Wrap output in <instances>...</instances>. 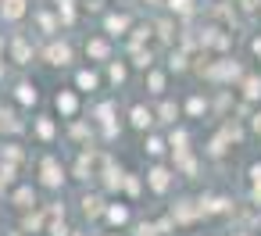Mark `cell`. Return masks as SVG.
Listing matches in <instances>:
<instances>
[{
	"label": "cell",
	"mask_w": 261,
	"mask_h": 236,
	"mask_svg": "<svg viewBox=\"0 0 261 236\" xmlns=\"http://www.w3.org/2000/svg\"><path fill=\"white\" fill-rule=\"evenodd\" d=\"M93 122H97V125H108V122H118V118H115V100H100V104L93 108Z\"/></svg>",
	"instance_id": "obj_28"
},
{
	"label": "cell",
	"mask_w": 261,
	"mask_h": 236,
	"mask_svg": "<svg viewBox=\"0 0 261 236\" xmlns=\"http://www.w3.org/2000/svg\"><path fill=\"white\" fill-rule=\"evenodd\" d=\"M236 90H240V97L247 104H261V75L257 72H243V79L236 83Z\"/></svg>",
	"instance_id": "obj_13"
},
{
	"label": "cell",
	"mask_w": 261,
	"mask_h": 236,
	"mask_svg": "<svg viewBox=\"0 0 261 236\" xmlns=\"http://www.w3.org/2000/svg\"><path fill=\"white\" fill-rule=\"evenodd\" d=\"M97 86H100V75L93 72V68H79L75 72V93H97Z\"/></svg>",
	"instance_id": "obj_20"
},
{
	"label": "cell",
	"mask_w": 261,
	"mask_h": 236,
	"mask_svg": "<svg viewBox=\"0 0 261 236\" xmlns=\"http://www.w3.org/2000/svg\"><path fill=\"white\" fill-rule=\"evenodd\" d=\"M104 236H125V232H118V229H111V232H104Z\"/></svg>",
	"instance_id": "obj_47"
},
{
	"label": "cell",
	"mask_w": 261,
	"mask_h": 236,
	"mask_svg": "<svg viewBox=\"0 0 261 236\" xmlns=\"http://www.w3.org/2000/svg\"><path fill=\"white\" fill-rule=\"evenodd\" d=\"M129 125L140 129V133H150V129H154V108H147V104H133V108H129Z\"/></svg>",
	"instance_id": "obj_16"
},
{
	"label": "cell",
	"mask_w": 261,
	"mask_h": 236,
	"mask_svg": "<svg viewBox=\"0 0 261 236\" xmlns=\"http://www.w3.org/2000/svg\"><path fill=\"white\" fill-rule=\"evenodd\" d=\"M143 186H147L150 193L165 197V193L175 186V168H168L165 161H154V165L147 168V175H143Z\"/></svg>",
	"instance_id": "obj_3"
},
{
	"label": "cell",
	"mask_w": 261,
	"mask_h": 236,
	"mask_svg": "<svg viewBox=\"0 0 261 236\" xmlns=\"http://www.w3.org/2000/svg\"><path fill=\"white\" fill-rule=\"evenodd\" d=\"M93 158H97V154H93V147H90V150H83V154H79V161L72 165V179H79V182H90V179L97 175V168H93Z\"/></svg>",
	"instance_id": "obj_17"
},
{
	"label": "cell",
	"mask_w": 261,
	"mask_h": 236,
	"mask_svg": "<svg viewBox=\"0 0 261 236\" xmlns=\"http://www.w3.org/2000/svg\"><path fill=\"white\" fill-rule=\"evenodd\" d=\"M8 58L15 61V65H33V58H36V47H33V40L29 36H22V33H15L11 40H8Z\"/></svg>",
	"instance_id": "obj_4"
},
{
	"label": "cell",
	"mask_w": 261,
	"mask_h": 236,
	"mask_svg": "<svg viewBox=\"0 0 261 236\" xmlns=\"http://www.w3.org/2000/svg\"><path fill=\"white\" fill-rule=\"evenodd\" d=\"M190 68V54L186 50H172L168 54V72H186Z\"/></svg>",
	"instance_id": "obj_36"
},
{
	"label": "cell",
	"mask_w": 261,
	"mask_h": 236,
	"mask_svg": "<svg viewBox=\"0 0 261 236\" xmlns=\"http://www.w3.org/2000/svg\"><path fill=\"white\" fill-rule=\"evenodd\" d=\"M240 4V11L243 15H254V11H261V0H236Z\"/></svg>",
	"instance_id": "obj_41"
},
{
	"label": "cell",
	"mask_w": 261,
	"mask_h": 236,
	"mask_svg": "<svg viewBox=\"0 0 261 236\" xmlns=\"http://www.w3.org/2000/svg\"><path fill=\"white\" fill-rule=\"evenodd\" d=\"M250 50H254V58H261V36H254V40H250Z\"/></svg>",
	"instance_id": "obj_43"
},
{
	"label": "cell",
	"mask_w": 261,
	"mask_h": 236,
	"mask_svg": "<svg viewBox=\"0 0 261 236\" xmlns=\"http://www.w3.org/2000/svg\"><path fill=\"white\" fill-rule=\"evenodd\" d=\"M108 79H111V86H125V79H129V65L125 61H108Z\"/></svg>",
	"instance_id": "obj_27"
},
{
	"label": "cell",
	"mask_w": 261,
	"mask_h": 236,
	"mask_svg": "<svg viewBox=\"0 0 261 236\" xmlns=\"http://www.w3.org/2000/svg\"><path fill=\"white\" fill-rule=\"evenodd\" d=\"M100 161H104V168H100V175H104V179H100L104 193H118V190H122V179H125V172H122V168H118V165H115L108 154H104Z\"/></svg>",
	"instance_id": "obj_10"
},
{
	"label": "cell",
	"mask_w": 261,
	"mask_h": 236,
	"mask_svg": "<svg viewBox=\"0 0 261 236\" xmlns=\"http://www.w3.org/2000/svg\"><path fill=\"white\" fill-rule=\"evenodd\" d=\"M207 108H211V104H207V97H200V93H193V97L182 104L186 118H204V115H207Z\"/></svg>",
	"instance_id": "obj_26"
},
{
	"label": "cell",
	"mask_w": 261,
	"mask_h": 236,
	"mask_svg": "<svg viewBox=\"0 0 261 236\" xmlns=\"http://www.w3.org/2000/svg\"><path fill=\"white\" fill-rule=\"evenodd\" d=\"M133 236H158V229H154V222H136Z\"/></svg>",
	"instance_id": "obj_40"
},
{
	"label": "cell",
	"mask_w": 261,
	"mask_h": 236,
	"mask_svg": "<svg viewBox=\"0 0 261 236\" xmlns=\"http://www.w3.org/2000/svg\"><path fill=\"white\" fill-rule=\"evenodd\" d=\"M22 161H25V150H22V143H15V140L0 143V165H11V168H18Z\"/></svg>",
	"instance_id": "obj_22"
},
{
	"label": "cell",
	"mask_w": 261,
	"mask_h": 236,
	"mask_svg": "<svg viewBox=\"0 0 261 236\" xmlns=\"http://www.w3.org/2000/svg\"><path fill=\"white\" fill-rule=\"evenodd\" d=\"M172 150H190V133L182 129V125H172V133H168V140H165Z\"/></svg>",
	"instance_id": "obj_29"
},
{
	"label": "cell",
	"mask_w": 261,
	"mask_h": 236,
	"mask_svg": "<svg viewBox=\"0 0 261 236\" xmlns=\"http://www.w3.org/2000/svg\"><path fill=\"white\" fill-rule=\"evenodd\" d=\"M65 182H68V168L54 154H43L40 158V186L43 190H65Z\"/></svg>",
	"instance_id": "obj_2"
},
{
	"label": "cell",
	"mask_w": 261,
	"mask_h": 236,
	"mask_svg": "<svg viewBox=\"0 0 261 236\" xmlns=\"http://www.w3.org/2000/svg\"><path fill=\"white\" fill-rule=\"evenodd\" d=\"M47 236H72V225L65 222V218H47V229H43Z\"/></svg>",
	"instance_id": "obj_37"
},
{
	"label": "cell",
	"mask_w": 261,
	"mask_h": 236,
	"mask_svg": "<svg viewBox=\"0 0 261 236\" xmlns=\"http://www.w3.org/2000/svg\"><path fill=\"white\" fill-rule=\"evenodd\" d=\"M165 8L172 11V18H193L197 15V0H165Z\"/></svg>",
	"instance_id": "obj_24"
},
{
	"label": "cell",
	"mask_w": 261,
	"mask_h": 236,
	"mask_svg": "<svg viewBox=\"0 0 261 236\" xmlns=\"http://www.w3.org/2000/svg\"><path fill=\"white\" fill-rule=\"evenodd\" d=\"M79 108H83V100H79V93L75 90H58L54 93V111L61 115V118H79Z\"/></svg>",
	"instance_id": "obj_7"
},
{
	"label": "cell",
	"mask_w": 261,
	"mask_h": 236,
	"mask_svg": "<svg viewBox=\"0 0 261 236\" xmlns=\"http://www.w3.org/2000/svg\"><path fill=\"white\" fill-rule=\"evenodd\" d=\"M111 229H122V225H129L133 222V211H129V204H118V200H108L104 204V215H100Z\"/></svg>",
	"instance_id": "obj_11"
},
{
	"label": "cell",
	"mask_w": 261,
	"mask_h": 236,
	"mask_svg": "<svg viewBox=\"0 0 261 236\" xmlns=\"http://www.w3.org/2000/svg\"><path fill=\"white\" fill-rule=\"evenodd\" d=\"M122 190H125L129 197H140V193H143V175H136V172H125V179H122Z\"/></svg>",
	"instance_id": "obj_33"
},
{
	"label": "cell",
	"mask_w": 261,
	"mask_h": 236,
	"mask_svg": "<svg viewBox=\"0 0 261 236\" xmlns=\"http://www.w3.org/2000/svg\"><path fill=\"white\" fill-rule=\"evenodd\" d=\"M58 22L72 25L75 22V0H58Z\"/></svg>",
	"instance_id": "obj_34"
},
{
	"label": "cell",
	"mask_w": 261,
	"mask_h": 236,
	"mask_svg": "<svg viewBox=\"0 0 261 236\" xmlns=\"http://www.w3.org/2000/svg\"><path fill=\"white\" fill-rule=\"evenodd\" d=\"M83 8H86V11H100L104 4H100V0H86V4H83Z\"/></svg>",
	"instance_id": "obj_44"
},
{
	"label": "cell",
	"mask_w": 261,
	"mask_h": 236,
	"mask_svg": "<svg viewBox=\"0 0 261 236\" xmlns=\"http://www.w3.org/2000/svg\"><path fill=\"white\" fill-rule=\"evenodd\" d=\"M33 133H36L43 143H50V140L58 136V125H54V118H50V115H40V118H33Z\"/></svg>",
	"instance_id": "obj_23"
},
{
	"label": "cell",
	"mask_w": 261,
	"mask_h": 236,
	"mask_svg": "<svg viewBox=\"0 0 261 236\" xmlns=\"http://www.w3.org/2000/svg\"><path fill=\"white\" fill-rule=\"evenodd\" d=\"M168 218H172L175 225H193V222L200 218V207H197V200H190V197H179V200L172 204Z\"/></svg>",
	"instance_id": "obj_8"
},
{
	"label": "cell",
	"mask_w": 261,
	"mask_h": 236,
	"mask_svg": "<svg viewBox=\"0 0 261 236\" xmlns=\"http://www.w3.org/2000/svg\"><path fill=\"white\" fill-rule=\"evenodd\" d=\"M150 29H158V36H161V40H172V29H175V22H172V18H161V22H154Z\"/></svg>",
	"instance_id": "obj_39"
},
{
	"label": "cell",
	"mask_w": 261,
	"mask_h": 236,
	"mask_svg": "<svg viewBox=\"0 0 261 236\" xmlns=\"http://www.w3.org/2000/svg\"><path fill=\"white\" fill-rule=\"evenodd\" d=\"M15 104H22V108H36V104H40V86L29 83V79H18V83H15Z\"/></svg>",
	"instance_id": "obj_15"
},
{
	"label": "cell",
	"mask_w": 261,
	"mask_h": 236,
	"mask_svg": "<svg viewBox=\"0 0 261 236\" xmlns=\"http://www.w3.org/2000/svg\"><path fill=\"white\" fill-rule=\"evenodd\" d=\"M104 204H108V197L104 193H83L79 197V211H83V218L86 222H100V215H104Z\"/></svg>",
	"instance_id": "obj_9"
},
{
	"label": "cell",
	"mask_w": 261,
	"mask_h": 236,
	"mask_svg": "<svg viewBox=\"0 0 261 236\" xmlns=\"http://www.w3.org/2000/svg\"><path fill=\"white\" fill-rule=\"evenodd\" d=\"M43 229H47V211H43V204H36V207L22 211V229H18V232L36 236V232H43Z\"/></svg>",
	"instance_id": "obj_12"
},
{
	"label": "cell",
	"mask_w": 261,
	"mask_h": 236,
	"mask_svg": "<svg viewBox=\"0 0 261 236\" xmlns=\"http://www.w3.org/2000/svg\"><path fill=\"white\" fill-rule=\"evenodd\" d=\"M40 200H36V190L33 186H15L11 190V207L15 211H29V207H36Z\"/></svg>",
	"instance_id": "obj_19"
},
{
	"label": "cell",
	"mask_w": 261,
	"mask_h": 236,
	"mask_svg": "<svg viewBox=\"0 0 261 236\" xmlns=\"http://www.w3.org/2000/svg\"><path fill=\"white\" fill-rule=\"evenodd\" d=\"M165 150H168V143H165L158 133H147V154H150L154 161H161V158H165Z\"/></svg>",
	"instance_id": "obj_32"
},
{
	"label": "cell",
	"mask_w": 261,
	"mask_h": 236,
	"mask_svg": "<svg viewBox=\"0 0 261 236\" xmlns=\"http://www.w3.org/2000/svg\"><path fill=\"white\" fill-rule=\"evenodd\" d=\"M36 22H40V29H43L47 36L61 33V22H58V15H50V11H36Z\"/></svg>",
	"instance_id": "obj_31"
},
{
	"label": "cell",
	"mask_w": 261,
	"mask_h": 236,
	"mask_svg": "<svg viewBox=\"0 0 261 236\" xmlns=\"http://www.w3.org/2000/svg\"><path fill=\"white\" fill-rule=\"evenodd\" d=\"M86 58L90 61H111V40L108 36H90L86 40Z\"/></svg>",
	"instance_id": "obj_18"
},
{
	"label": "cell",
	"mask_w": 261,
	"mask_h": 236,
	"mask_svg": "<svg viewBox=\"0 0 261 236\" xmlns=\"http://www.w3.org/2000/svg\"><path fill=\"white\" fill-rule=\"evenodd\" d=\"M225 150H229V136H225V133L211 136V143H207V154H211V158H222Z\"/></svg>",
	"instance_id": "obj_38"
},
{
	"label": "cell",
	"mask_w": 261,
	"mask_h": 236,
	"mask_svg": "<svg viewBox=\"0 0 261 236\" xmlns=\"http://www.w3.org/2000/svg\"><path fill=\"white\" fill-rule=\"evenodd\" d=\"M229 236H250V232H247V229H232Z\"/></svg>",
	"instance_id": "obj_45"
},
{
	"label": "cell",
	"mask_w": 261,
	"mask_h": 236,
	"mask_svg": "<svg viewBox=\"0 0 261 236\" xmlns=\"http://www.w3.org/2000/svg\"><path fill=\"white\" fill-rule=\"evenodd\" d=\"M129 29H133V15H125V11L104 15V36L108 40H122V36H129Z\"/></svg>",
	"instance_id": "obj_5"
},
{
	"label": "cell",
	"mask_w": 261,
	"mask_h": 236,
	"mask_svg": "<svg viewBox=\"0 0 261 236\" xmlns=\"http://www.w3.org/2000/svg\"><path fill=\"white\" fill-rule=\"evenodd\" d=\"M129 54H133V65H136V68H143V72L154 68V54H150L147 47H136V50H129Z\"/></svg>",
	"instance_id": "obj_35"
},
{
	"label": "cell",
	"mask_w": 261,
	"mask_h": 236,
	"mask_svg": "<svg viewBox=\"0 0 261 236\" xmlns=\"http://www.w3.org/2000/svg\"><path fill=\"white\" fill-rule=\"evenodd\" d=\"M197 207H200V218H218V215H229L232 211V200L222 197V193H204L197 200Z\"/></svg>",
	"instance_id": "obj_6"
},
{
	"label": "cell",
	"mask_w": 261,
	"mask_h": 236,
	"mask_svg": "<svg viewBox=\"0 0 261 236\" xmlns=\"http://www.w3.org/2000/svg\"><path fill=\"white\" fill-rule=\"evenodd\" d=\"M179 115H182V108H179L175 100H161V104L154 108V122H161V125H175Z\"/></svg>",
	"instance_id": "obj_21"
},
{
	"label": "cell",
	"mask_w": 261,
	"mask_h": 236,
	"mask_svg": "<svg viewBox=\"0 0 261 236\" xmlns=\"http://www.w3.org/2000/svg\"><path fill=\"white\" fill-rule=\"evenodd\" d=\"M247 122H250V133H254V136H261V108H257V111H254Z\"/></svg>",
	"instance_id": "obj_42"
},
{
	"label": "cell",
	"mask_w": 261,
	"mask_h": 236,
	"mask_svg": "<svg viewBox=\"0 0 261 236\" xmlns=\"http://www.w3.org/2000/svg\"><path fill=\"white\" fill-rule=\"evenodd\" d=\"M40 58H43L50 68H68V65L75 61V50H72V43H68V40H61V36H50V40L40 47Z\"/></svg>",
	"instance_id": "obj_1"
},
{
	"label": "cell",
	"mask_w": 261,
	"mask_h": 236,
	"mask_svg": "<svg viewBox=\"0 0 261 236\" xmlns=\"http://www.w3.org/2000/svg\"><path fill=\"white\" fill-rule=\"evenodd\" d=\"M72 236H90V232H83V229H72Z\"/></svg>",
	"instance_id": "obj_46"
},
{
	"label": "cell",
	"mask_w": 261,
	"mask_h": 236,
	"mask_svg": "<svg viewBox=\"0 0 261 236\" xmlns=\"http://www.w3.org/2000/svg\"><path fill=\"white\" fill-rule=\"evenodd\" d=\"M25 15H29V0H0V22L15 25V22H22Z\"/></svg>",
	"instance_id": "obj_14"
},
{
	"label": "cell",
	"mask_w": 261,
	"mask_h": 236,
	"mask_svg": "<svg viewBox=\"0 0 261 236\" xmlns=\"http://www.w3.org/2000/svg\"><path fill=\"white\" fill-rule=\"evenodd\" d=\"M247 175H250V200L261 204V161H254V165L247 168Z\"/></svg>",
	"instance_id": "obj_30"
},
{
	"label": "cell",
	"mask_w": 261,
	"mask_h": 236,
	"mask_svg": "<svg viewBox=\"0 0 261 236\" xmlns=\"http://www.w3.org/2000/svg\"><path fill=\"white\" fill-rule=\"evenodd\" d=\"M165 86H168V75H165L161 68H147V93L161 97V93H165Z\"/></svg>",
	"instance_id": "obj_25"
},
{
	"label": "cell",
	"mask_w": 261,
	"mask_h": 236,
	"mask_svg": "<svg viewBox=\"0 0 261 236\" xmlns=\"http://www.w3.org/2000/svg\"><path fill=\"white\" fill-rule=\"evenodd\" d=\"M143 4H150V8H158V4H161V0H143Z\"/></svg>",
	"instance_id": "obj_48"
}]
</instances>
